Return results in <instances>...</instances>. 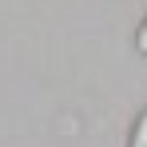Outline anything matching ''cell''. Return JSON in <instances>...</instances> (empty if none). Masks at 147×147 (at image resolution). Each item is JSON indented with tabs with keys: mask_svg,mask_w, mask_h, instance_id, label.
Listing matches in <instances>:
<instances>
[{
	"mask_svg": "<svg viewBox=\"0 0 147 147\" xmlns=\"http://www.w3.org/2000/svg\"><path fill=\"white\" fill-rule=\"evenodd\" d=\"M135 48H139V52H143V56H147V24L139 28V40H135Z\"/></svg>",
	"mask_w": 147,
	"mask_h": 147,
	"instance_id": "2",
	"label": "cell"
},
{
	"mask_svg": "<svg viewBox=\"0 0 147 147\" xmlns=\"http://www.w3.org/2000/svg\"><path fill=\"white\" fill-rule=\"evenodd\" d=\"M131 147H147V111L139 115V123H135V135H131Z\"/></svg>",
	"mask_w": 147,
	"mask_h": 147,
	"instance_id": "1",
	"label": "cell"
}]
</instances>
